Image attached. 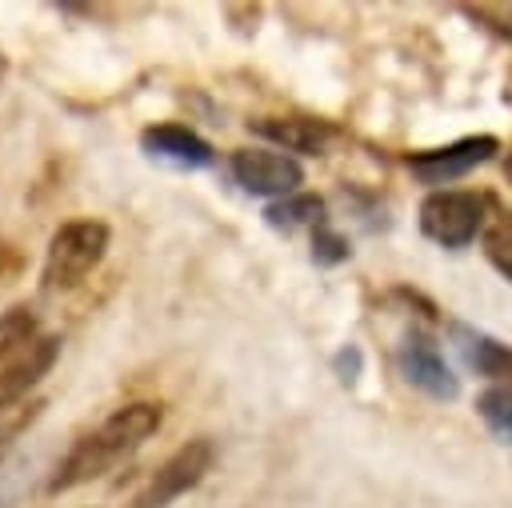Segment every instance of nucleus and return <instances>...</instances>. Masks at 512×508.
<instances>
[{
    "instance_id": "1",
    "label": "nucleus",
    "mask_w": 512,
    "mask_h": 508,
    "mask_svg": "<svg viewBox=\"0 0 512 508\" xmlns=\"http://www.w3.org/2000/svg\"><path fill=\"white\" fill-rule=\"evenodd\" d=\"M164 424V404L160 400H128L112 408L96 428H88L52 468L44 492L64 496L80 484H92L96 476L112 472L124 456H132L148 436H156Z\"/></svg>"
},
{
    "instance_id": "2",
    "label": "nucleus",
    "mask_w": 512,
    "mask_h": 508,
    "mask_svg": "<svg viewBox=\"0 0 512 508\" xmlns=\"http://www.w3.org/2000/svg\"><path fill=\"white\" fill-rule=\"evenodd\" d=\"M108 244H112V228L96 216H76V220L56 224V232L48 236L44 260H40V292L64 296L80 288L108 256Z\"/></svg>"
},
{
    "instance_id": "3",
    "label": "nucleus",
    "mask_w": 512,
    "mask_h": 508,
    "mask_svg": "<svg viewBox=\"0 0 512 508\" xmlns=\"http://www.w3.org/2000/svg\"><path fill=\"white\" fill-rule=\"evenodd\" d=\"M212 464H216V444L208 436H192L144 476V484L128 496L124 508H172L180 496L204 484Z\"/></svg>"
},
{
    "instance_id": "4",
    "label": "nucleus",
    "mask_w": 512,
    "mask_h": 508,
    "mask_svg": "<svg viewBox=\"0 0 512 508\" xmlns=\"http://www.w3.org/2000/svg\"><path fill=\"white\" fill-rule=\"evenodd\" d=\"M488 212V200L480 192H468V188H440V192H428L416 208V220H420V232L440 244V248H468L480 232H484V216Z\"/></svg>"
},
{
    "instance_id": "5",
    "label": "nucleus",
    "mask_w": 512,
    "mask_h": 508,
    "mask_svg": "<svg viewBox=\"0 0 512 508\" xmlns=\"http://www.w3.org/2000/svg\"><path fill=\"white\" fill-rule=\"evenodd\" d=\"M228 176L240 184V192L264 196L268 204L304 192L300 188L304 184L300 160L288 152H276V148H232L228 152Z\"/></svg>"
},
{
    "instance_id": "6",
    "label": "nucleus",
    "mask_w": 512,
    "mask_h": 508,
    "mask_svg": "<svg viewBox=\"0 0 512 508\" xmlns=\"http://www.w3.org/2000/svg\"><path fill=\"white\" fill-rule=\"evenodd\" d=\"M496 152H500V140L488 136V132H476V136H460V140L440 144V148L412 152L404 164H408L412 180H420L424 188L440 192L444 184H456V180H464L468 172H476L480 164H488Z\"/></svg>"
},
{
    "instance_id": "7",
    "label": "nucleus",
    "mask_w": 512,
    "mask_h": 508,
    "mask_svg": "<svg viewBox=\"0 0 512 508\" xmlns=\"http://www.w3.org/2000/svg\"><path fill=\"white\" fill-rule=\"evenodd\" d=\"M396 368H400L404 384H412L428 400H456L460 396V376L452 372V364L444 360L440 344L424 328H408L400 336V344H396Z\"/></svg>"
},
{
    "instance_id": "8",
    "label": "nucleus",
    "mask_w": 512,
    "mask_h": 508,
    "mask_svg": "<svg viewBox=\"0 0 512 508\" xmlns=\"http://www.w3.org/2000/svg\"><path fill=\"white\" fill-rule=\"evenodd\" d=\"M140 152L160 160V164H172L180 172H200V168H212L216 164V148L188 124H176V120H156V124H144L140 128Z\"/></svg>"
},
{
    "instance_id": "9",
    "label": "nucleus",
    "mask_w": 512,
    "mask_h": 508,
    "mask_svg": "<svg viewBox=\"0 0 512 508\" xmlns=\"http://www.w3.org/2000/svg\"><path fill=\"white\" fill-rule=\"evenodd\" d=\"M248 132H256L260 140H268L276 152L288 156H320L336 136L328 120H312V116H256L248 120Z\"/></svg>"
},
{
    "instance_id": "10",
    "label": "nucleus",
    "mask_w": 512,
    "mask_h": 508,
    "mask_svg": "<svg viewBox=\"0 0 512 508\" xmlns=\"http://www.w3.org/2000/svg\"><path fill=\"white\" fill-rule=\"evenodd\" d=\"M60 344H64V340H60L56 332H44V336H40L16 364H12V372L0 380V412L36 400L32 392H36V384L52 372V364L60 360Z\"/></svg>"
},
{
    "instance_id": "11",
    "label": "nucleus",
    "mask_w": 512,
    "mask_h": 508,
    "mask_svg": "<svg viewBox=\"0 0 512 508\" xmlns=\"http://www.w3.org/2000/svg\"><path fill=\"white\" fill-rule=\"evenodd\" d=\"M452 340H456V348H460V356H464V364L472 372L488 376L492 384H508L512 388V348L508 344H500L496 336L476 332L468 324H452Z\"/></svg>"
},
{
    "instance_id": "12",
    "label": "nucleus",
    "mask_w": 512,
    "mask_h": 508,
    "mask_svg": "<svg viewBox=\"0 0 512 508\" xmlns=\"http://www.w3.org/2000/svg\"><path fill=\"white\" fill-rule=\"evenodd\" d=\"M264 224L276 228V232H284V236H292L300 228L316 232L320 224H328V204L316 192H296V196H284V200L264 204Z\"/></svg>"
},
{
    "instance_id": "13",
    "label": "nucleus",
    "mask_w": 512,
    "mask_h": 508,
    "mask_svg": "<svg viewBox=\"0 0 512 508\" xmlns=\"http://www.w3.org/2000/svg\"><path fill=\"white\" fill-rule=\"evenodd\" d=\"M40 316L32 304H12L0 312V380L12 372V364L40 340Z\"/></svg>"
},
{
    "instance_id": "14",
    "label": "nucleus",
    "mask_w": 512,
    "mask_h": 508,
    "mask_svg": "<svg viewBox=\"0 0 512 508\" xmlns=\"http://www.w3.org/2000/svg\"><path fill=\"white\" fill-rule=\"evenodd\" d=\"M476 416L500 444H512V388L508 384H488L476 396Z\"/></svg>"
},
{
    "instance_id": "15",
    "label": "nucleus",
    "mask_w": 512,
    "mask_h": 508,
    "mask_svg": "<svg viewBox=\"0 0 512 508\" xmlns=\"http://www.w3.org/2000/svg\"><path fill=\"white\" fill-rule=\"evenodd\" d=\"M312 264L316 268H336V264H344L348 256H352V244H348V236L344 232H336L332 224H320L316 232H312Z\"/></svg>"
},
{
    "instance_id": "16",
    "label": "nucleus",
    "mask_w": 512,
    "mask_h": 508,
    "mask_svg": "<svg viewBox=\"0 0 512 508\" xmlns=\"http://www.w3.org/2000/svg\"><path fill=\"white\" fill-rule=\"evenodd\" d=\"M484 256L504 280H512V216H504L484 232Z\"/></svg>"
},
{
    "instance_id": "17",
    "label": "nucleus",
    "mask_w": 512,
    "mask_h": 508,
    "mask_svg": "<svg viewBox=\"0 0 512 508\" xmlns=\"http://www.w3.org/2000/svg\"><path fill=\"white\" fill-rule=\"evenodd\" d=\"M332 372H336V380L340 384H356L360 380V372H364V352L356 348V344H344L336 356H332Z\"/></svg>"
},
{
    "instance_id": "18",
    "label": "nucleus",
    "mask_w": 512,
    "mask_h": 508,
    "mask_svg": "<svg viewBox=\"0 0 512 508\" xmlns=\"http://www.w3.org/2000/svg\"><path fill=\"white\" fill-rule=\"evenodd\" d=\"M504 168H508V176H512V156H508V164H504Z\"/></svg>"
}]
</instances>
